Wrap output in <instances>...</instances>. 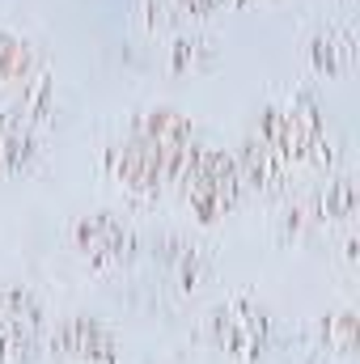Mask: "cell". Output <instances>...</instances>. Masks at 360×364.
Wrapping results in <instances>:
<instances>
[{
    "instance_id": "5",
    "label": "cell",
    "mask_w": 360,
    "mask_h": 364,
    "mask_svg": "<svg viewBox=\"0 0 360 364\" xmlns=\"http://www.w3.org/2000/svg\"><path fill=\"white\" fill-rule=\"evenodd\" d=\"M47 305L26 284L0 279V364H38L47 343Z\"/></svg>"
},
{
    "instance_id": "1",
    "label": "cell",
    "mask_w": 360,
    "mask_h": 364,
    "mask_svg": "<svg viewBox=\"0 0 360 364\" xmlns=\"http://www.w3.org/2000/svg\"><path fill=\"white\" fill-rule=\"evenodd\" d=\"M203 339L229 364H263L275 348V318L250 288H233L208 309Z\"/></svg>"
},
{
    "instance_id": "16",
    "label": "cell",
    "mask_w": 360,
    "mask_h": 364,
    "mask_svg": "<svg viewBox=\"0 0 360 364\" xmlns=\"http://www.w3.org/2000/svg\"><path fill=\"white\" fill-rule=\"evenodd\" d=\"M55 114V77L51 73H38L21 85V119L34 127V123H47Z\"/></svg>"
},
{
    "instance_id": "6",
    "label": "cell",
    "mask_w": 360,
    "mask_h": 364,
    "mask_svg": "<svg viewBox=\"0 0 360 364\" xmlns=\"http://www.w3.org/2000/svg\"><path fill=\"white\" fill-rule=\"evenodd\" d=\"M43 356L51 364H123L119 331L90 314H68L55 326H47Z\"/></svg>"
},
{
    "instance_id": "10",
    "label": "cell",
    "mask_w": 360,
    "mask_h": 364,
    "mask_svg": "<svg viewBox=\"0 0 360 364\" xmlns=\"http://www.w3.org/2000/svg\"><path fill=\"white\" fill-rule=\"evenodd\" d=\"M233 161H238V174H242V191H255V195H280L284 182H288V166L271 153L255 132L242 136Z\"/></svg>"
},
{
    "instance_id": "11",
    "label": "cell",
    "mask_w": 360,
    "mask_h": 364,
    "mask_svg": "<svg viewBox=\"0 0 360 364\" xmlns=\"http://www.w3.org/2000/svg\"><path fill=\"white\" fill-rule=\"evenodd\" d=\"M38 136L34 127L17 114V110H4L0 114V178H21L34 170L38 161Z\"/></svg>"
},
{
    "instance_id": "14",
    "label": "cell",
    "mask_w": 360,
    "mask_h": 364,
    "mask_svg": "<svg viewBox=\"0 0 360 364\" xmlns=\"http://www.w3.org/2000/svg\"><path fill=\"white\" fill-rule=\"evenodd\" d=\"M356 208H360L356 178H352V174H335V178H327V186L314 195L309 220H314V225H344V229H352Z\"/></svg>"
},
{
    "instance_id": "2",
    "label": "cell",
    "mask_w": 360,
    "mask_h": 364,
    "mask_svg": "<svg viewBox=\"0 0 360 364\" xmlns=\"http://www.w3.org/2000/svg\"><path fill=\"white\" fill-rule=\"evenodd\" d=\"M179 186H182V203H186L191 220L203 225V229L221 225L242 203V174H238V161H233L229 149L195 144L179 174Z\"/></svg>"
},
{
    "instance_id": "12",
    "label": "cell",
    "mask_w": 360,
    "mask_h": 364,
    "mask_svg": "<svg viewBox=\"0 0 360 364\" xmlns=\"http://www.w3.org/2000/svg\"><path fill=\"white\" fill-rule=\"evenodd\" d=\"M162 263H166L170 284H174V292H179V296H191V292L203 284V275L212 272L208 250H203V246H195V242H186L182 233L162 237Z\"/></svg>"
},
{
    "instance_id": "3",
    "label": "cell",
    "mask_w": 360,
    "mask_h": 364,
    "mask_svg": "<svg viewBox=\"0 0 360 364\" xmlns=\"http://www.w3.org/2000/svg\"><path fill=\"white\" fill-rule=\"evenodd\" d=\"M250 132L268 144L288 170L292 166H305L314 157V149L327 140L322 110H318V102H314L309 90H292L284 102H263Z\"/></svg>"
},
{
    "instance_id": "8",
    "label": "cell",
    "mask_w": 360,
    "mask_h": 364,
    "mask_svg": "<svg viewBox=\"0 0 360 364\" xmlns=\"http://www.w3.org/2000/svg\"><path fill=\"white\" fill-rule=\"evenodd\" d=\"M106 170H110V178L119 182L132 199H157V195L166 191V174H162L157 153H153L136 132H132L127 140L110 144V153H106Z\"/></svg>"
},
{
    "instance_id": "4",
    "label": "cell",
    "mask_w": 360,
    "mask_h": 364,
    "mask_svg": "<svg viewBox=\"0 0 360 364\" xmlns=\"http://www.w3.org/2000/svg\"><path fill=\"white\" fill-rule=\"evenodd\" d=\"M68 246L73 255L97 275L123 272L136 263L140 255V233L132 229V220H123L119 212H85L68 225Z\"/></svg>"
},
{
    "instance_id": "13",
    "label": "cell",
    "mask_w": 360,
    "mask_h": 364,
    "mask_svg": "<svg viewBox=\"0 0 360 364\" xmlns=\"http://www.w3.org/2000/svg\"><path fill=\"white\" fill-rule=\"evenodd\" d=\"M356 343H360V322H356V309L344 305V309H331L318 326H314V352L322 360H339V364H352L356 360Z\"/></svg>"
},
{
    "instance_id": "18",
    "label": "cell",
    "mask_w": 360,
    "mask_h": 364,
    "mask_svg": "<svg viewBox=\"0 0 360 364\" xmlns=\"http://www.w3.org/2000/svg\"><path fill=\"white\" fill-rule=\"evenodd\" d=\"M250 0H221V9H246Z\"/></svg>"
},
{
    "instance_id": "17",
    "label": "cell",
    "mask_w": 360,
    "mask_h": 364,
    "mask_svg": "<svg viewBox=\"0 0 360 364\" xmlns=\"http://www.w3.org/2000/svg\"><path fill=\"white\" fill-rule=\"evenodd\" d=\"M174 9L186 13V17H195V21H203V17L221 13V0H174Z\"/></svg>"
},
{
    "instance_id": "15",
    "label": "cell",
    "mask_w": 360,
    "mask_h": 364,
    "mask_svg": "<svg viewBox=\"0 0 360 364\" xmlns=\"http://www.w3.org/2000/svg\"><path fill=\"white\" fill-rule=\"evenodd\" d=\"M34 77V47L26 34L0 26V85H26Z\"/></svg>"
},
{
    "instance_id": "7",
    "label": "cell",
    "mask_w": 360,
    "mask_h": 364,
    "mask_svg": "<svg viewBox=\"0 0 360 364\" xmlns=\"http://www.w3.org/2000/svg\"><path fill=\"white\" fill-rule=\"evenodd\" d=\"M132 132L157 153L162 174H166V186L179 182L182 166H186V157H191V149H195V127H191V119L182 114L179 106H149V110L136 114Z\"/></svg>"
},
{
    "instance_id": "9",
    "label": "cell",
    "mask_w": 360,
    "mask_h": 364,
    "mask_svg": "<svg viewBox=\"0 0 360 364\" xmlns=\"http://www.w3.org/2000/svg\"><path fill=\"white\" fill-rule=\"evenodd\" d=\"M305 64L318 81H339L356 68V34L344 21H331L322 30H314L309 47H305Z\"/></svg>"
}]
</instances>
